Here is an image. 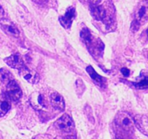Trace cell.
Returning a JSON list of instances; mask_svg holds the SVG:
<instances>
[{"label": "cell", "mask_w": 148, "mask_h": 139, "mask_svg": "<svg viewBox=\"0 0 148 139\" xmlns=\"http://www.w3.org/2000/svg\"><path fill=\"white\" fill-rule=\"evenodd\" d=\"M88 1H89L91 4H97L100 2V1H101V0H88Z\"/></svg>", "instance_id": "obj_19"}, {"label": "cell", "mask_w": 148, "mask_h": 139, "mask_svg": "<svg viewBox=\"0 0 148 139\" xmlns=\"http://www.w3.org/2000/svg\"><path fill=\"white\" fill-rule=\"evenodd\" d=\"M55 125L56 126L58 129L64 132H69L72 131L75 127V123L72 120V117L67 114H64L62 117L58 119L55 122Z\"/></svg>", "instance_id": "obj_4"}, {"label": "cell", "mask_w": 148, "mask_h": 139, "mask_svg": "<svg viewBox=\"0 0 148 139\" xmlns=\"http://www.w3.org/2000/svg\"><path fill=\"white\" fill-rule=\"evenodd\" d=\"M50 102L52 107L56 109L63 110L64 109L65 104L64 98L59 93H52L50 95Z\"/></svg>", "instance_id": "obj_10"}, {"label": "cell", "mask_w": 148, "mask_h": 139, "mask_svg": "<svg viewBox=\"0 0 148 139\" xmlns=\"http://www.w3.org/2000/svg\"><path fill=\"white\" fill-rule=\"evenodd\" d=\"M134 84V86L137 88L139 89H145V88H148V76H145L144 78L141 80L139 82L135 83Z\"/></svg>", "instance_id": "obj_16"}, {"label": "cell", "mask_w": 148, "mask_h": 139, "mask_svg": "<svg viewBox=\"0 0 148 139\" xmlns=\"http://www.w3.org/2000/svg\"><path fill=\"white\" fill-rule=\"evenodd\" d=\"M0 28L7 35L13 37H18L20 35V32L15 25L7 19L0 20Z\"/></svg>", "instance_id": "obj_5"}, {"label": "cell", "mask_w": 148, "mask_h": 139, "mask_svg": "<svg viewBox=\"0 0 148 139\" xmlns=\"http://www.w3.org/2000/svg\"><path fill=\"white\" fill-rule=\"evenodd\" d=\"M13 77L11 72L7 70L0 69V81L3 83L8 84L11 81H12Z\"/></svg>", "instance_id": "obj_15"}, {"label": "cell", "mask_w": 148, "mask_h": 139, "mask_svg": "<svg viewBox=\"0 0 148 139\" xmlns=\"http://www.w3.org/2000/svg\"><path fill=\"white\" fill-rule=\"evenodd\" d=\"M64 139H76V138L73 136H68L64 138Z\"/></svg>", "instance_id": "obj_21"}, {"label": "cell", "mask_w": 148, "mask_h": 139, "mask_svg": "<svg viewBox=\"0 0 148 139\" xmlns=\"http://www.w3.org/2000/svg\"><path fill=\"white\" fill-rule=\"evenodd\" d=\"M116 139H123V138H117Z\"/></svg>", "instance_id": "obj_22"}, {"label": "cell", "mask_w": 148, "mask_h": 139, "mask_svg": "<svg viewBox=\"0 0 148 139\" xmlns=\"http://www.w3.org/2000/svg\"><path fill=\"white\" fill-rule=\"evenodd\" d=\"M87 72H88V74L90 75V78L93 80L94 82L97 84L99 86H102L103 85V81L102 78L95 71V70L93 69V67L91 66H88L87 67Z\"/></svg>", "instance_id": "obj_13"}, {"label": "cell", "mask_w": 148, "mask_h": 139, "mask_svg": "<svg viewBox=\"0 0 148 139\" xmlns=\"http://www.w3.org/2000/svg\"><path fill=\"white\" fill-rule=\"evenodd\" d=\"M147 36H148V28H147Z\"/></svg>", "instance_id": "obj_23"}, {"label": "cell", "mask_w": 148, "mask_h": 139, "mask_svg": "<svg viewBox=\"0 0 148 139\" xmlns=\"http://www.w3.org/2000/svg\"><path fill=\"white\" fill-rule=\"evenodd\" d=\"M20 74L26 81L32 84L37 83L40 79L38 74L36 71L28 69L25 66L20 69Z\"/></svg>", "instance_id": "obj_6"}, {"label": "cell", "mask_w": 148, "mask_h": 139, "mask_svg": "<svg viewBox=\"0 0 148 139\" xmlns=\"http://www.w3.org/2000/svg\"><path fill=\"white\" fill-rule=\"evenodd\" d=\"M4 61L7 63L8 66H10L12 68H14V69L20 70L23 67H24L23 59H22L21 56L18 54L11 55V56L5 58Z\"/></svg>", "instance_id": "obj_8"}, {"label": "cell", "mask_w": 148, "mask_h": 139, "mask_svg": "<svg viewBox=\"0 0 148 139\" xmlns=\"http://www.w3.org/2000/svg\"><path fill=\"white\" fill-rule=\"evenodd\" d=\"M80 36H81V38H82V39L85 41V43H90L91 42L90 32L87 28L82 29V30L81 31Z\"/></svg>", "instance_id": "obj_17"}, {"label": "cell", "mask_w": 148, "mask_h": 139, "mask_svg": "<svg viewBox=\"0 0 148 139\" xmlns=\"http://www.w3.org/2000/svg\"><path fill=\"white\" fill-rule=\"evenodd\" d=\"M134 122L138 130L148 136V117L144 114H137L134 117Z\"/></svg>", "instance_id": "obj_7"}, {"label": "cell", "mask_w": 148, "mask_h": 139, "mask_svg": "<svg viewBox=\"0 0 148 139\" xmlns=\"http://www.w3.org/2000/svg\"><path fill=\"white\" fill-rule=\"evenodd\" d=\"M22 90L20 88L17 82L14 81H11L8 84H7V91L6 96L13 101H18L22 97Z\"/></svg>", "instance_id": "obj_3"}, {"label": "cell", "mask_w": 148, "mask_h": 139, "mask_svg": "<svg viewBox=\"0 0 148 139\" xmlns=\"http://www.w3.org/2000/svg\"><path fill=\"white\" fill-rule=\"evenodd\" d=\"M75 8L70 7V8L68 9V10L66 11V12L65 13L64 15L62 16V17H60L59 20H60L62 25L65 28H69L70 27L72 20H73L74 17H75Z\"/></svg>", "instance_id": "obj_11"}, {"label": "cell", "mask_w": 148, "mask_h": 139, "mask_svg": "<svg viewBox=\"0 0 148 139\" xmlns=\"http://www.w3.org/2000/svg\"><path fill=\"white\" fill-rule=\"evenodd\" d=\"M11 107L10 100L4 94L0 95V117H3L7 113Z\"/></svg>", "instance_id": "obj_12"}, {"label": "cell", "mask_w": 148, "mask_h": 139, "mask_svg": "<svg viewBox=\"0 0 148 139\" xmlns=\"http://www.w3.org/2000/svg\"><path fill=\"white\" fill-rule=\"evenodd\" d=\"M30 102L34 109L37 110H41L45 107L46 103L43 96L39 93H33L30 97Z\"/></svg>", "instance_id": "obj_9"}, {"label": "cell", "mask_w": 148, "mask_h": 139, "mask_svg": "<svg viewBox=\"0 0 148 139\" xmlns=\"http://www.w3.org/2000/svg\"><path fill=\"white\" fill-rule=\"evenodd\" d=\"M121 73L123 74V75H124L125 77H128L129 75H130V70L127 68L124 67L121 70Z\"/></svg>", "instance_id": "obj_18"}, {"label": "cell", "mask_w": 148, "mask_h": 139, "mask_svg": "<svg viewBox=\"0 0 148 139\" xmlns=\"http://www.w3.org/2000/svg\"><path fill=\"white\" fill-rule=\"evenodd\" d=\"M92 15L97 20H102L106 17V11L101 6H97L92 10Z\"/></svg>", "instance_id": "obj_14"}, {"label": "cell", "mask_w": 148, "mask_h": 139, "mask_svg": "<svg viewBox=\"0 0 148 139\" xmlns=\"http://www.w3.org/2000/svg\"><path fill=\"white\" fill-rule=\"evenodd\" d=\"M148 22V0H143L138 4L134 12V20L132 25L133 30H138L140 25Z\"/></svg>", "instance_id": "obj_2"}, {"label": "cell", "mask_w": 148, "mask_h": 139, "mask_svg": "<svg viewBox=\"0 0 148 139\" xmlns=\"http://www.w3.org/2000/svg\"><path fill=\"white\" fill-rule=\"evenodd\" d=\"M4 16V10H3L2 7L0 6V20L2 19V17Z\"/></svg>", "instance_id": "obj_20"}, {"label": "cell", "mask_w": 148, "mask_h": 139, "mask_svg": "<svg viewBox=\"0 0 148 139\" xmlns=\"http://www.w3.org/2000/svg\"><path fill=\"white\" fill-rule=\"evenodd\" d=\"M116 127L120 133H134V119L130 114L125 111H121L116 114L114 120Z\"/></svg>", "instance_id": "obj_1"}]
</instances>
